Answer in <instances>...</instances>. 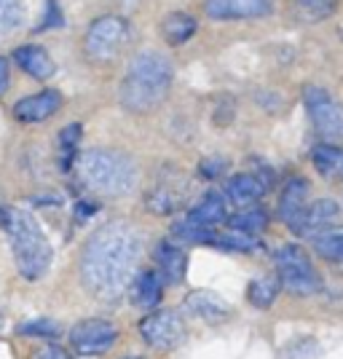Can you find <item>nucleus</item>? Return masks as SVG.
Returning a JSON list of instances; mask_svg holds the SVG:
<instances>
[{"mask_svg": "<svg viewBox=\"0 0 343 359\" xmlns=\"http://www.w3.org/2000/svg\"><path fill=\"white\" fill-rule=\"evenodd\" d=\"M142 255V236L132 223H105L83 247L81 279L91 295L102 300L121 298L132 282Z\"/></svg>", "mask_w": 343, "mask_h": 359, "instance_id": "nucleus-1", "label": "nucleus"}, {"mask_svg": "<svg viewBox=\"0 0 343 359\" xmlns=\"http://www.w3.org/2000/svg\"><path fill=\"white\" fill-rule=\"evenodd\" d=\"M172 62L159 51H142L129 62V70L121 83V105L132 113H148L164 102L172 86Z\"/></svg>", "mask_w": 343, "mask_h": 359, "instance_id": "nucleus-2", "label": "nucleus"}, {"mask_svg": "<svg viewBox=\"0 0 343 359\" xmlns=\"http://www.w3.org/2000/svg\"><path fill=\"white\" fill-rule=\"evenodd\" d=\"M0 225L8 236L11 252H14L16 269L25 279H41L51 266V244L46 239L43 228L30 212L25 210H0Z\"/></svg>", "mask_w": 343, "mask_h": 359, "instance_id": "nucleus-3", "label": "nucleus"}, {"mask_svg": "<svg viewBox=\"0 0 343 359\" xmlns=\"http://www.w3.org/2000/svg\"><path fill=\"white\" fill-rule=\"evenodd\" d=\"M78 175L91 191L102 196H123L135 191L137 164L119 150H89L78 158Z\"/></svg>", "mask_w": 343, "mask_h": 359, "instance_id": "nucleus-4", "label": "nucleus"}, {"mask_svg": "<svg viewBox=\"0 0 343 359\" xmlns=\"http://www.w3.org/2000/svg\"><path fill=\"white\" fill-rule=\"evenodd\" d=\"M276 276L284 290H290L292 295H314L322 287L314 263L298 244H287L276 252Z\"/></svg>", "mask_w": 343, "mask_h": 359, "instance_id": "nucleus-5", "label": "nucleus"}, {"mask_svg": "<svg viewBox=\"0 0 343 359\" xmlns=\"http://www.w3.org/2000/svg\"><path fill=\"white\" fill-rule=\"evenodd\" d=\"M129 27L121 16H100L86 32V54L97 62H107L119 54L123 43H126Z\"/></svg>", "mask_w": 343, "mask_h": 359, "instance_id": "nucleus-6", "label": "nucleus"}, {"mask_svg": "<svg viewBox=\"0 0 343 359\" xmlns=\"http://www.w3.org/2000/svg\"><path fill=\"white\" fill-rule=\"evenodd\" d=\"M303 102L309 110V118L316 126L322 137H338L343 135V110L332 100V94L322 86H309L303 91Z\"/></svg>", "mask_w": 343, "mask_h": 359, "instance_id": "nucleus-7", "label": "nucleus"}, {"mask_svg": "<svg viewBox=\"0 0 343 359\" xmlns=\"http://www.w3.org/2000/svg\"><path fill=\"white\" fill-rule=\"evenodd\" d=\"M119 341V330L107 319H83L70 330V344L83 357H97L110 351Z\"/></svg>", "mask_w": 343, "mask_h": 359, "instance_id": "nucleus-8", "label": "nucleus"}, {"mask_svg": "<svg viewBox=\"0 0 343 359\" xmlns=\"http://www.w3.org/2000/svg\"><path fill=\"white\" fill-rule=\"evenodd\" d=\"M140 335L159 351H172L185 341V325L177 311H153L140 322Z\"/></svg>", "mask_w": 343, "mask_h": 359, "instance_id": "nucleus-9", "label": "nucleus"}, {"mask_svg": "<svg viewBox=\"0 0 343 359\" xmlns=\"http://www.w3.org/2000/svg\"><path fill=\"white\" fill-rule=\"evenodd\" d=\"M306 196H309V182L300 177L287 180L282 188V196H279V220L292 233H298V236H300V225H303V215L309 210Z\"/></svg>", "mask_w": 343, "mask_h": 359, "instance_id": "nucleus-10", "label": "nucleus"}, {"mask_svg": "<svg viewBox=\"0 0 343 359\" xmlns=\"http://www.w3.org/2000/svg\"><path fill=\"white\" fill-rule=\"evenodd\" d=\"M204 11L217 22L260 19L271 14V0H204Z\"/></svg>", "mask_w": 343, "mask_h": 359, "instance_id": "nucleus-11", "label": "nucleus"}, {"mask_svg": "<svg viewBox=\"0 0 343 359\" xmlns=\"http://www.w3.org/2000/svg\"><path fill=\"white\" fill-rule=\"evenodd\" d=\"M62 107V94L54 89L38 91L32 97H25L14 105V116L19 121H27V123H38V121L51 118L57 110Z\"/></svg>", "mask_w": 343, "mask_h": 359, "instance_id": "nucleus-12", "label": "nucleus"}, {"mask_svg": "<svg viewBox=\"0 0 343 359\" xmlns=\"http://www.w3.org/2000/svg\"><path fill=\"white\" fill-rule=\"evenodd\" d=\"M185 309L194 316H199V319L209 322V325H220V322H225L231 316L228 303L217 292H212V290H196V292H191L185 298Z\"/></svg>", "mask_w": 343, "mask_h": 359, "instance_id": "nucleus-13", "label": "nucleus"}, {"mask_svg": "<svg viewBox=\"0 0 343 359\" xmlns=\"http://www.w3.org/2000/svg\"><path fill=\"white\" fill-rule=\"evenodd\" d=\"M338 217H341V207L332 198H319V201L309 204V210L303 215L300 236H322L338 223Z\"/></svg>", "mask_w": 343, "mask_h": 359, "instance_id": "nucleus-14", "label": "nucleus"}, {"mask_svg": "<svg viewBox=\"0 0 343 359\" xmlns=\"http://www.w3.org/2000/svg\"><path fill=\"white\" fill-rule=\"evenodd\" d=\"M156 260H159V276H164L169 285H182L185 271H188V255L175 241H161L156 247Z\"/></svg>", "mask_w": 343, "mask_h": 359, "instance_id": "nucleus-15", "label": "nucleus"}, {"mask_svg": "<svg viewBox=\"0 0 343 359\" xmlns=\"http://www.w3.org/2000/svg\"><path fill=\"white\" fill-rule=\"evenodd\" d=\"M129 292H132V300H135L137 309H145V311L156 309L164 298V285H161L159 271H140L132 287H129Z\"/></svg>", "mask_w": 343, "mask_h": 359, "instance_id": "nucleus-16", "label": "nucleus"}, {"mask_svg": "<svg viewBox=\"0 0 343 359\" xmlns=\"http://www.w3.org/2000/svg\"><path fill=\"white\" fill-rule=\"evenodd\" d=\"M263 194H266V185L255 175H247V172L244 175H234V177L228 180V185H225L228 201L234 207H239V210H250L253 204H257V198Z\"/></svg>", "mask_w": 343, "mask_h": 359, "instance_id": "nucleus-17", "label": "nucleus"}, {"mask_svg": "<svg viewBox=\"0 0 343 359\" xmlns=\"http://www.w3.org/2000/svg\"><path fill=\"white\" fill-rule=\"evenodd\" d=\"M14 60L25 73L38 78V81L51 78L54 70H57V65L48 57V51H46L43 46H22V48H16Z\"/></svg>", "mask_w": 343, "mask_h": 359, "instance_id": "nucleus-18", "label": "nucleus"}, {"mask_svg": "<svg viewBox=\"0 0 343 359\" xmlns=\"http://www.w3.org/2000/svg\"><path fill=\"white\" fill-rule=\"evenodd\" d=\"M196 30H199L196 19L191 14H185V11H172V14H166L161 19V35H164V41L169 46L188 43L196 35Z\"/></svg>", "mask_w": 343, "mask_h": 359, "instance_id": "nucleus-19", "label": "nucleus"}, {"mask_svg": "<svg viewBox=\"0 0 343 359\" xmlns=\"http://www.w3.org/2000/svg\"><path fill=\"white\" fill-rule=\"evenodd\" d=\"M225 220V198L220 194H207L194 210L188 212V220L191 225H201V228H215L217 223Z\"/></svg>", "mask_w": 343, "mask_h": 359, "instance_id": "nucleus-20", "label": "nucleus"}, {"mask_svg": "<svg viewBox=\"0 0 343 359\" xmlns=\"http://www.w3.org/2000/svg\"><path fill=\"white\" fill-rule=\"evenodd\" d=\"M185 204V188H175L172 182H161L148 194V210L156 215H172Z\"/></svg>", "mask_w": 343, "mask_h": 359, "instance_id": "nucleus-21", "label": "nucleus"}, {"mask_svg": "<svg viewBox=\"0 0 343 359\" xmlns=\"http://www.w3.org/2000/svg\"><path fill=\"white\" fill-rule=\"evenodd\" d=\"M314 169L328 180H343V150L335 145H316L311 153Z\"/></svg>", "mask_w": 343, "mask_h": 359, "instance_id": "nucleus-22", "label": "nucleus"}, {"mask_svg": "<svg viewBox=\"0 0 343 359\" xmlns=\"http://www.w3.org/2000/svg\"><path fill=\"white\" fill-rule=\"evenodd\" d=\"M279 276H260V279H253L250 287H247V300L253 303L255 309H271L274 300L279 295Z\"/></svg>", "mask_w": 343, "mask_h": 359, "instance_id": "nucleus-23", "label": "nucleus"}, {"mask_svg": "<svg viewBox=\"0 0 343 359\" xmlns=\"http://www.w3.org/2000/svg\"><path fill=\"white\" fill-rule=\"evenodd\" d=\"M335 11V0H298L295 3V16L306 25H316L328 19Z\"/></svg>", "mask_w": 343, "mask_h": 359, "instance_id": "nucleus-24", "label": "nucleus"}, {"mask_svg": "<svg viewBox=\"0 0 343 359\" xmlns=\"http://www.w3.org/2000/svg\"><path fill=\"white\" fill-rule=\"evenodd\" d=\"M266 225H269V217H266V212L257 210V207L244 210V212H239V215H234V217H231V228H234V231H239V233H247V236L260 233Z\"/></svg>", "mask_w": 343, "mask_h": 359, "instance_id": "nucleus-25", "label": "nucleus"}, {"mask_svg": "<svg viewBox=\"0 0 343 359\" xmlns=\"http://www.w3.org/2000/svg\"><path fill=\"white\" fill-rule=\"evenodd\" d=\"M25 22V6L22 0H0V38L11 35Z\"/></svg>", "mask_w": 343, "mask_h": 359, "instance_id": "nucleus-26", "label": "nucleus"}, {"mask_svg": "<svg viewBox=\"0 0 343 359\" xmlns=\"http://www.w3.org/2000/svg\"><path fill=\"white\" fill-rule=\"evenodd\" d=\"M316 252L332 263H343V233H322L316 236Z\"/></svg>", "mask_w": 343, "mask_h": 359, "instance_id": "nucleus-27", "label": "nucleus"}, {"mask_svg": "<svg viewBox=\"0 0 343 359\" xmlns=\"http://www.w3.org/2000/svg\"><path fill=\"white\" fill-rule=\"evenodd\" d=\"M215 244L223 247V250H236V252H255V250H260V241L253 239V236H247V233H239V231L217 236Z\"/></svg>", "mask_w": 343, "mask_h": 359, "instance_id": "nucleus-28", "label": "nucleus"}, {"mask_svg": "<svg viewBox=\"0 0 343 359\" xmlns=\"http://www.w3.org/2000/svg\"><path fill=\"white\" fill-rule=\"evenodd\" d=\"M22 335H43V338H57L60 335V325L48 322V319H35V322H25L19 327Z\"/></svg>", "mask_w": 343, "mask_h": 359, "instance_id": "nucleus-29", "label": "nucleus"}, {"mask_svg": "<svg viewBox=\"0 0 343 359\" xmlns=\"http://www.w3.org/2000/svg\"><path fill=\"white\" fill-rule=\"evenodd\" d=\"M78 137H81V126L73 123V126H67L60 137V145H62V156H65V164H70V158H73L75 153V145H78Z\"/></svg>", "mask_w": 343, "mask_h": 359, "instance_id": "nucleus-30", "label": "nucleus"}, {"mask_svg": "<svg viewBox=\"0 0 343 359\" xmlns=\"http://www.w3.org/2000/svg\"><path fill=\"white\" fill-rule=\"evenodd\" d=\"M32 359H73L62 346H57V344H48V346H43V348H38L35 351V357Z\"/></svg>", "mask_w": 343, "mask_h": 359, "instance_id": "nucleus-31", "label": "nucleus"}, {"mask_svg": "<svg viewBox=\"0 0 343 359\" xmlns=\"http://www.w3.org/2000/svg\"><path fill=\"white\" fill-rule=\"evenodd\" d=\"M223 169H225V161H220V158H217V161H204V164H201L204 177H217Z\"/></svg>", "mask_w": 343, "mask_h": 359, "instance_id": "nucleus-32", "label": "nucleus"}, {"mask_svg": "<svg viewBox=\"0 0 343 359\" xmlns=\"http://www.w3.org/2000/svg\"><path fill=\"white\" fill-rule=\"evenodd\" d=\"M8 89V60L0 57V94Z\"/></svg>", "mask_w": 343, "mask_h": 359, "instance_id": "nucleus-33", "label": "nucleus"}, {"mask_svg": "<svg viewBox=\"0 0 343 359\" xmlns=\"http://www.w3.org/2000/svg\"><path fill=\"white\" fill-rule=\"evenodd\" d=\"M0 322H3V316H0Z\"/></svg>", "mask_w": 343, "mask_h": 359, "instance_id": "nucleus-34", "label": "nucleus"}]
</instances>
